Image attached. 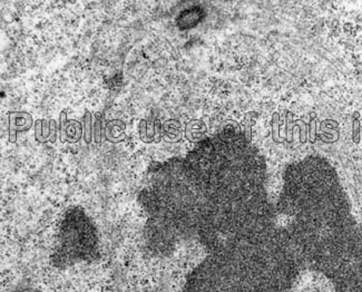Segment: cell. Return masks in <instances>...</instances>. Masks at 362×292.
<instances>
[{
	"label": "cell",
	"mask_w": 362,
	"mask_h": 292,
	"mask_svg": "<svg viewBox=\"0 0 362 292\" xmlns=\"http://www.w3.org/2000/svg\"><path fill=\"white\" fill-rule=\"evenodd\" d=\"M276 210L302 269L325 276L334 292H362V224L326 158L286 169Z\"/></svg>",
	"instance_id": "obj_1"
},
{
	"label": "cell",
	"mask_w": 362,
	"mask_h": 292,
	"mask_svg": "<svg viewBox=\"0 0 362 292\" xmlns=\"http://www.w3.org/2000/svg\"><path fill=\"white\" fill-rule=\"evenodd\" d=\"M100 258L98 226L82 206L66 209L59 218L50 261L56 268L93 264Z\"/></svg>",
	"instance_id": "obj_2"
},
{
	"label": "cell",
	"mask_w": 362,
	"mask_h": 292,
	"mask_svg": "<svg viewBox=\"0 0 362 292\" xmlns=\"http://www.w3.org/2000/svg\"><path fill=\"white\" fill-rule=\"evenodd\" d=\"M184 292H255V290L226 262L206 255L187 276Z\"/></svg>",
	"instance_id": "obj_3"
},
{
	"label": "cell",
	"mask_w": 362,
	"mask_h": 292,
	"mask_svg": "<svg viewBox=\"0 0 362 292\" xmlns=\"http://www.w3.org/2000/svg\"><path fill=\"white\" fill-rule=\"evenodd\" d=\"M9 142L17 141L18 132H28L33 127V117L26 112H13L8 114Z\"/></svg>",
	"instance_id": "obj_4"
},
{
	"label": "cell",
	"mask_w": 362,
	"mask_h": 292,
	"mask_svg": "<svg viewBox=\"0 0 362 292\" xmlns=\"http://www.w3.org/2000/svg\"><path fill=\"white\" fill-rule=\"evenodd\" d=\"M57 123L54 119H37L35 122V137L40 143H55L57 141Z\"/></svg>",
	"instance_id": "obj_5"
},
{
	"label": "cell",
	"mask_w": 362,
	"mask_h": 292,
	"mask_svg": "<svg viewBox=\"0 0 362 292\" xmlns=\"http://www.w3.org/2000/svg\"><path fill=\"white\" fill-rule=\"evenodd\" d=\"M83 134V125H81L79 122L69 121V127L66 129L65 136L62 143L71 142L76 143L78 142L79 139Z\"/></svg>",
	"instance_id": "obj_6"
},
{
	"label": "cell",
	"mask_w": 362,
	"mask_h": 292,
	"mask_svg": "<svg viewBox=\"0 0 362 292\" xmlns=\"http://www.w3.org/2000/svg\"><path fill=\"white\" fill-rule=\"evenodd\" d=\"M83 139L85 144L90 145L93 141V114L88 110L85 111L83 119Z\"/></svg>",
	"instance_id": "obj_7"
},
{
	"label": "cell",
	"mask_w": 362,
	"mask_h": 292,
	"mask_svg": "<svg viewBox=\"0 0 362 292\" xmlns=\"http://www.w3.org/2000/svg\"><path fill=\"white\" fill-rule=\"evenodd\" d=\"M103 136V119L102 114L95 113V119L93 121V139L95 143L100 145Z\"/></svg>",
	"instance_id": "obj_8"
},
{
	"label": "cell",
	"mask_w": 362,
	"mask_h": 292,
	"mask_svg": "<svg viewBox=\"0 0 362 292\" xmlns=\"http://www.w3.org/2000/svg\"><path fill=\"white\" fill-rule=\"evenodd\" d=\"M67 110H63L59 115V140H63L65 136L66 129L69 127V117H67Z\"/></svg>",
	"instance_id": "obj_9"
},
{
	"label": "cell",
	"mask_w": 362,
	"mask_h": 292,
	"mask_svg": "<svg viewBox=\"0 0 362 292\" xmlns=\"http://www.w3.org/2000/svg\"><path fill=\"white\" fill-rule=\"evenodd\" d=\"M11 292H40L38 290H35L34 288L30 287H19L16 288V289H13V291Z\"/></svg>",
	"instance_id": "obj_10"
}]
</instances>
